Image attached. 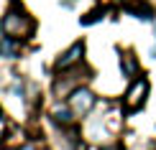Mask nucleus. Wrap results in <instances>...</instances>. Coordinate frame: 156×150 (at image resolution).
Instances as JSON below:
<instances>
[{
    "label": "nucleus",
    "instance_id": "f03ea898",
    "mask_svg": "<svg viewBox=\"0 0 156 150\" xmlns=\"http://www.w3.org/2000/svg\"><path fill=\"white\" fill-rule=\"evenodd\" d=\"M95 104V97L92 92H87V89H77V92L69 97V107L74 109V115H87L90 109H92Z\"/></svg>",
    "mask_w": 156,
    "mask_h": 150
},
{
    "label": "nucleus",
    "instance_id": "f257e3e1",
    "mask_svg": "<svg viewBox=\"0 0 156 150\" xmlns=\"http://www.w3.org/2000/svg\"><path fill=\"white\" fill-rule=\"evenodd\" d=\"M146 94H148V82L146 79H138L131 89H128V94H126V109H128V112L141 109L144 102H146Z\"/></svg>",
    "mask_w": 156,
    "mask_h": 150
},
{
    "label": "nucleus",
    "instance_id": "0eeeda50",
    "mask_svg": "<svg viewBox=\"0 0 156 150\" xmlns=\"http://www.w3.org/2000/svg\"><path fill=\"white\" fill-rule=\"evenodd\" d=\"M128 10H131V13H136L138 18H151V10H148L146 5H131Z\"/></svg>",
    "mask_w": 156,
    "mask_h": 150
},
{
    "label": "nucleus",
    "instance_id": "20e7f679",
    "mask_svg": "<svg viewBox=\"0 0 156 150\" xmlns=\"http://www.w3.org/2000/svg\"><path fill=\"white\" fill-rule=\"evenodd\" d=\"M82 54H84V43H82V41H77V43H74V46L69 48L64 56L56 58V69H69L72 64L80 61V56H82Z\"/></svg>",
    "mask_w": 156,
    "mask_h": 150
},
{
    "label": "nucleus",
    "instance_id": "39448f33",
    "mask_svg": "<svg viewBox=\"0 0 156 150\" xmlns=\"http://www.w3.org/2000/svg\"><path fill=\"white\" fill-rule=\"evenodd\" d=\"M16 54H18V43L13 41V38H3V41H0V56L13 58Z\"/></svg>",
    "mask_w": 156,
    "mask_h": 150
},
{
    "label": "nucleus",
    "instance_id": "7ed1b4c3",
    "mask_svg": "<svg viewBox=\"0 0 156 150\" xmlns=\"http://www.w3.org/2000/svg\"><path fill=\"white\" fill-rule=\"evenodd\" d=\"M3 31L8 36H21L23 31H31V21L16 15V13H8V15L3 18Z\"/></svg>",
    "mask_w": 156,
    "mask_h": 150
},
{
    "label": "nucleus",
    "instance_id": "423d86ee",
    "mask_svg": "<svg viewBox=\"0 0 156 150\" xmlns=\"http://www.w3.org/2000/svg\"><path fill=\"white\" fill-rule=\"evenodd\" d=\"M54 120L62 122V125H69V122H72V112L64 109V107H56V109H54Z\"/></svg>",
    "mask_w": 156,
    "mask_h": 150
}]
</instances>
